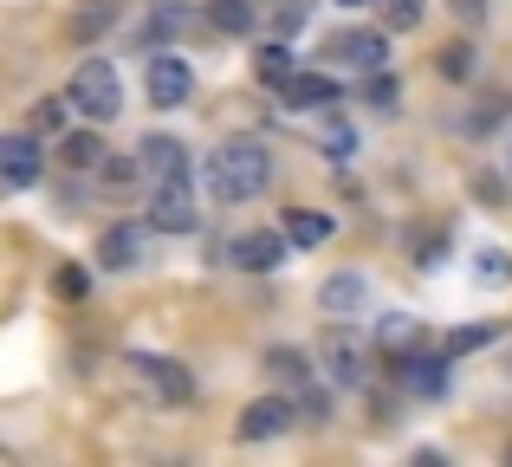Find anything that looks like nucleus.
Returning a JSON list of instances; mask_svg holds the SVG:
<instances>
[{
    "label": "nucleus",
    "mask_w": 512,
    "mask_h": 467,
    "mask_svg": "<svg viewBox=\"0 0 512 467\" xmlns=\"http://www.w3.org/2000/svg\"><path fill=\"white\" fill-rule=\"evenodd\" d=\"M104 156H111V150H104V143L85 130V137H65V156H59V163L65 169H104Z\"/></svg>",
    "instance_id": "nucleus-21"
},
{
    "label": "nucleus",
    "mask_w": 512,
    "mask_h": 467,
    "mask_svg": "<svg viewBox=\"0 0 512 467\" xmlns=\"http://www.w3.org/2000/svg\"><path fill=\"white\" fill-rule=\"evenodd\" d=\"M422 7H428V0H383V26H389V33H409V26L422 20Z\"/></svg>",
    "instance_id": "nucleus-26"
},
{
    "label": "nucleus",
    "mask_w": 512,
    "mask_h": 467,
    "mask_svg": "<svg viewBox=\"0 0 512 467\" xmlns=\"http://www.w3.org/2000/svg\"><path fill=\"white\" fill-rule=\"evenodd\" d=\"M65 111H78L72 91H65V98H39L33 104V130H39V137H59V130H65Z\"/></svg>",
    "instance_id": "nucleus-22"
},
{
    "label": "nucleus",
    "mask_w": 512,
    "mask_h": 467,
    "mask_svg": "<svg viewBox=\"0 0 512 467\" xmlns=\"http://www.w3.org/2000/svg\"><path fill=\"white\" fill-rule=\"evenodd\" d=\"M195 182H169V189H150V228L163 234H188L195 228Z\"/></svg>",
    "instance_id": "nucleus-8"
},
{
    "label": "nucleus",
    "mask_w": 512,
    "mask_h": 467,
    "mask_svg": "<svg viewBox=\"0 0 512 467\" xmlns=\"http://www.w3.org/2000/svg\"><path fill=\"white\" fill-rule=\"evenodd\" d=\"M441 72H448V78H474V46H461V39L441 46Z\"/></svg>",
    "instance_id": "nucleus-27"
},
{
    "label": "nucleus",
    "mask_w": 512,
    "mask_h": 467,
    "mask_svg": "<svg viewBox=\"0 0 512 467\" xmlns=\"http://www.w3.org/2000/svg\"><path fill=\"white\" fill-rule=\"evenodd\" d=\"M454 13L461 20H487V0H454Z\"/></svg>",
    "instance_id": "nucleus-32"
},
{
    "label": "nucleus",
    "mask_w": 512,
    "mask_h": 467,
    "mask_svg": "<svg viewBox=\"0 0 512 467\" xmlns=\"http://www.w3.org/2000/svg\"><path fill=\"white\" fill-rule=\"evenodd\" d=\"M286 104H292V111H331V104H338V78L299 72V78L286 85Z\"/></svg>",
    "instance_id": "nucleus-15"
},
{
    "label": "nucleus",
    "mask_w": 512,
    "mask_h": 467,
    "mask_svg": "<svg viewBox=\"0 0 512 467\" xmlns=\"http://www.w3.org/2000/svg\"><path fill=\"white\" fill-rule=\"evenodd\" d=\"M363 98H370L376 104V111H396V78H389V72H370V85H363Z\"/></svg>",
    "instance_id": "nucleus-28"
},
{
    "label": "nucleus",
    "mask_w": 512,
    "mask_h": 467,
    "mask_svg": "<svg viewBox=\"0 0 512 467\" xmlns=\"http://www.w3.org/2000/svg\"><path fill=\"white\" fill-rule=\"evenodd\" d=\"M143 253H150V228H137V221L104 228V240H98V266H104V273H130Z\"/></svg>",
    "instance_id": "nucleus-11"
},
{
    "label": "nucleus",
    "mask_w": 512,
    "mask_h": 467,
    "mask_svg": "<svg viewBox=\"0 0 512 467\" xmlns=\"http://www.w3.org/2000/svg\"><path fill=\"white\" fill-rule=\"evenodd\" d=\"M143 85H150V104H156V111H182V104L195 98V72H188L175 52H156Z\"/></svg>",
    "instance_id": "nucleus-6"
},
{
    "label": "nucleus",
    "mask_w": 512,
    "mask_h": 467,
    "mask_svg": "<svg viewBox=\"0 0 512 467\" xmlns=\"http://www.w3.org/2000/svg\"><path fill=\"white\" fill-rule=\"evenodd\" d=\"M111 0H98V7H85V13H78V39H91V33H98V26H111Z\"/></svg>",
    "instance_id": "nucleus-30"
},
{
    "label": "nucleus",
    "mask_w": 512,
    "mask_h": 467,
    "mask_svg": "<svg viewBox=\"0 0 512 467\" xmlns=\"http://www.w3.org/2000/svg\"><path fill=\"white\" fill-rule=\"evenodd\" d=\"M448 364H454L448 351L441 357H402V390L409 396H441L448 390Z\"/></svg>",
    "instance_id": "nucleus-14"
},
{
    "label": "nucleus",
    "mask_w": 512,
    "mask_h": 467,
    "mask_svg": "<svg viewBox=\"0 0 512 467\" xmlns=\"http://www.w3.org/2000/svg\"><path fill=\"white\" fill-rule=\"evenodd\" d=\"M201 182H208L214 202H253V195H260L266 182H273V156H266V143L234 137V143H221V150L208 156Z\"/></svg>",
    "instance_id": "nucleus-1"
},
{
    "label": "nucleus",
    "mask_w": 512,
    "mask_h": 467,
    "mask_svg": "<svg viewBox=\"0 0 512 467\" xmlns=\"http://www.w3.org/2000/svg\"><path fill=\"white\" fill-rule=\"evenodd\" d=\"M493 338H500L493 325H461V331H448V338H441V351H448V357H467V351H480V344H493Z\"/></svg>",
    "instance_id": "nucleus-24"
},
{
    "label": "nucleus",
    "mask_w": 512,
    "mask_h": 467,
    "mask_svg": "<svg viewBox=\"0 0 512 467\" xmlns=\"http://www.w3.org/2000/svg\"><path fill=\"white\" fill-rule=\"evenodd\" d=\"M318 357H325V370H331V383H338V390H363V383H370V351H363V338L350 325L325 331Z\"/></svg>",
    "instance_id": "nucleus-4"
},
{
    "label": "nucleus",
    "mask_w": 512,
    "mask_h": 467,
    "mask_svg": "<svg viewBox=\"0 0 512 467\" xmlns=\"http://www.w3.org/2000/svg\"><path fill=\"white\" fill-rule=\"evenodd\" d=\"M182 26H188V13H182V7H163V13L150 20V33H163V39H169V33H182Z\"/></svg>",
    "instance_id": "nucleus-31"
},
{
    "label": "nucleus",
    "mask_w": 512,
    "mask_h": 467,
    "mask_svg": "<svg viewBox=\"0 0 512 467\" xmlns=\"http://www.w3.org/2000/svg\"><path fill=\"white\" fill-rule=\"evenodd\" d=\"M286 234H292V247H325V240H331V215L299 208V215H286Z\"/></svg>",
    "instance_id": "nucleus-19"
},
{
    "label": "nucleus",
    "mask_w": 512,
    "mask_h": 467,
    "mask_svg": "<svg viewBox=\"0 0 512 467\" xmlns=\"http://www.w3.org/2000/svg\"><path fill=\"white\" fill-rule=\"evenodd\" d=\"M500 150H506V169H512V117H506V143H500Z\"/></svg>",
    "instance_id": "nucleus-33"
},
{
    "label": "nucleus",
    "mask_w": 512,
    "mask_h": 467,
    "mask_svg": "<svg viewBox=\"0 0 512 467\" xmlns=\"http://www.w3.org/2000/svg\"><path fill=\"white\" fill-rule=\"evenodd\" d=\"M318 150H325L331 163H350V156H357V130H350L344 117H325V124H318Z\"/></svg>",
    "instance_id": "nucleus-18"
},
{
    "label": "nucleus",
    "mask_w": 512,
    "mask_h": 467,
    "mask_svg": "<svg viewBox=\"0 0 512 467\" xmlns=\"http://www.w3.org/2000/svg\"><path fill=\"white\" fill-rule=\"evenodd\" d=\"M299 422L325 429V422H331V390H312V383H299Z\"/></svg>",
    "instance_id": "nucleus-25"
},
{
    "label": "nucleus",
    "mask_w": 512,
    "mask_h": 467,
    "mask_svg": "<svg viewBox=\"0 0 512 467\" xmlns=\"http://www.w3.org/2000/svg\"><path fill=\"white\" fill-rule=\"evenodd\" d=\"M0 176H7V189H26V182H39V130H33V137H26V130L0 137Z\"/></svg>",
    "instance_id": "nucleus-12"
},
{
    "label": "nucleus",
    "mask_w": 512,
    "mask_h": 467,
    "mask_svg": "<svg viewBox=\"0 0 512 467\" xmlns=\"http://www.w3.org/2000/svg\"><path fill=\"white\" fill-rule=\"evenodd\" d=\"M253 78L286 91L292 78H299V65H292V46H279V39H273V46H260V52H253Z\"/></svg>",
    "instance_id": "nucleus-17"
},
{
    "label": "nucleus",
    "mask_w": 512,
    "mask_h": 467,
    "mask_svg": "<svg viewBox=\"0 0 512 467\" xmlns=\"http://www.w3.org/2000/svg\"><path fill=\"white\" fill-rule=\"evenodd\" d=\"M130 377H137V390H143V396H156V403H169V409L195 403V377H188V364H175V357L130 351Z\"/></svg>",
    "instance_id": "nucleus-3"
},
{
    "label": "nucleus",
    "mask_w": 512,
    "mask_h": 467,
    "mask_svg": "<svg viewBox=\"0 0 512 467\" xmlns=\"http://www.w3.org/2000/svg\"><path fill=\"white\" fill-rule=\"evenodd\" d=\"M318 305H325L338 325H357V318L370 312V279H363V273H331L325 292H318Z\"/></svg>",
    "instance_id": "nucleus-10"
},
{
    "label": "nucleus",
    "mask_w": 512,
    "mask_h": 467,
    "mask_svg": "<svg viewBox=\"0 0 512 467\" xmlns=\"http://www.w3.org/2000/svg\"><path fill=\"white\" fill-rule=\"evenodd\" d=\"M415 338H422V325H415L409 312H389V318H376V344H383V351H409Z\"/></svg>",
    "instance_id": "nucleus-20"
},
{
    "label": "nucleus",
    "mask_w": 512,
    "mask_h": 467,
    "mask_svg": "<svg viewBox=\"0 0 512 467\" xmlns=\"http://www.w3.org/2000/svg\"><path fill=\"white\" fill-rule=\"evenodd\" d=\"M286 247H292V234H279V228H260V234H240L234 247H227V260H234L240 273H273V266L286 260Z\"/></svg>",
    "instance_id": "nucleus-9"
},
{
    "label": "nucleus",
    "mask_w": 512,
    "mask_h": 467,
    "mask_svg": "<svg viewBox=\"0 0 512 467\" xmlns=\"http://www.w3.org/2000/svg\"><path fill=\"white\" fill-rule=\"evenodd\" d=\"M137 169L150 189H169V182H195V163H188L182 137H143L137 143Z\"/></svg>",
    "instance_id": "nucleus-5"
},
{
    "label": "nucleus",
    "mask_w": 512,
    "mask_h": 467,
    "mask_svg": "<svg viewBox=\"0 0 512 467\" xmlns=\"http://www.w3.org/2000/svg\"><path fill=\"white\" fill-rule=\"evenodd\" d=\"M266 370H273L279 383H312V364H305L299 351H286V344H279V351H266Z\"/></svg>",
    "instance_id": "nucleus-23"
},
{
    "label": "nucleus",
    "mask_w": 512,
    "mask_h": 467,
    "mask_svg": "<svg viewBox=\"0 0 512 467\" xmlns=\"http://www.w3.org/2000/svg\"><path fill=\"white\" fill-rule=\"evenodd\" d=\"M338 7H363V0H338Z\"/></svg>",
    "instance_id": "nucleus-34"
},
{
    "label": "nucleus",
    "mask_w": 512,
    "mask_h": 467,
    "mask_svg": "<svg viewBox=\"0 0 512 467\" xmlns=\"http://www.w3.org/2000/svg\"><path fill=\"white\" fill-rule=\"evenodd\" d=\"M72 104H78V117H91V124H111L117 111H124V78H117V65L111 59H85L72 72Z\"/></svg>",
    "instance_id": "nucleus-2"
},
{
    "label": "nucleus",
    "mask_w": 512,
    "mask_h": 467,
    "mask_svg": "<svg viewBox=\"0 0 512 467\" xmlns=\"http://www.w3.org/2000/svg\"><path fill=\"white\" fill-rule=\"evenodd\" d=\"M253 20H260L253 0H208V26H214V33H227V39H247Z\"/></svg>",
    "instance_id": "nucleus-16"
},
{
    "label": "nucleus",
    "mask_w": 512,
    "mask_h": 467,
    "mask_svg": "<svg viewBox=\"0 0 512 467\" xmlns=\"http://www.w3.org/2000/svg\"><path fill=\"white\" fill-rule=\"evenodd\" d=\"M292 422H299V403H286V396H260V403L240 409V442H273V435H286Z\"/></svg>",
    "instance_id": "nucleus-7"
},
{
    "label": "nucleus",
    "mask_w": 512,
    "mask_h": 467,
    "mask_svg": "<svg viewBox=\"0 0 512 467\" xmlns=\"http://www.w3.org/2000/svg\"><path fill=\"white\" fill-rule=\"evenodd\" d=\"M474 260H480V279H487V286H506V279H512V266H506L500 247H480Z\"/></svg>",
    "instance_id": "nucleus-29"
},
{
    "label": "nucleus",
    "mask_w": 512,
    "mask_h": 467,
    "mask_svg": "<svg viewBox=\"0 0 512 467\" xmlns=\"http://www.w3.org/2000/svg\"><path fill=\"white\" fill-rule=\"evenodd\" d=\"M331 59L357 65V72L370 78V72H383V65H389V39L383 33H338V39H331Z\"/></svg>",
    "instance_id": "nucleus-13"
}]
</instances>
